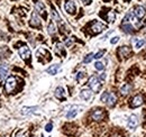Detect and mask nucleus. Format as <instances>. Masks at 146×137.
I'll return each instance as SVG.
<instances>
[{
    "label": "nucleus",
    "mask_w": 146,
    "mask_h": 137,
    "mask_svg": "<svg viewBox=\"0 0 146 137\" xmlns=\"http://www.w3.org/2000/svg\"><path fill=\"white\" fill-rule=\"evenodd\" d=\"M88 84H89L90 89H91L93 92H99L100 89H101V80L99 78H97V76L93 75V76H91L89 79Z\"/></svg>",
    "instance_id": "obj_1"
},
{
    "label": "nucleus",
    "mask_w": 146,
    "mask_h": 137,
    "mask_svg": "<svg viewBox=\"0 0 146 137\" xmlns=\"http://www.w3.org/2000/svg\"><path fill=\"white\" fill-rule=\"evenodd\" d=\"M16 86H17V80H16V78H15V76H13V75L8 76V78H7V80H6V84H5L6 91H7L8 93L13 92V91L15 90Z\"/></svg>",
    "instance_id": "obj_2"
},
{
    "label": "nucleus",
    "mask_w": 146,
    "mask_h": 137,
    "mask_svg": "<svg viewBox=\"0 0 146 137\" xmlns=\"http://www.w3.org/2000/svg\"><path fill=\"white\" fill-rule=\"evenodd\" d=\"M143 103H144V97L142 94H136L130 100V107L131 108H137V107L142 106Z\"/></svg>",
    "instance_id": "obj_3"
},
{
    "label": "nucleus",
    "mask_w": 146,
    "mask_h": 137,
    "mask_svg": "<svg viewBox=\"0 0 146 137\" xmlns=\"http://www.w3.org/2000/svg\"><path fill=\"white\" fill-rule=\"evenodd\" d=\"M106 28H107V26H106L105 24H102V23H100V21H96V23L92 24L91 32L93 34H99V33L104 32Z\"/></svg>",
    "instance_id": "obj_4"
},
{
    "label": "nucleus",
    "mask_w": 146,
    "mask_h": 137,
    "mask_svg": "<svg viewBox=\"0 0 146 137\" xmlns=\"http://www.w3.org/2000/svg\"><path fill=\"white\" fill-rule=\"evenodd\" d=\"M64 9L68 14L73 15L75 14V10H76V6H75V2L73 0H66L65 3H64Z\"/></svg>",
    "instance_id": "obj_5"
},
{
    "label": "nucleus",
    "mask_w": 146,
    "mask_h": 137,
    "mask_svg": "<svg viewBox=\"0 0 146 137\" xmlns=\"http://www.w3.org/2000/svg\"><path fill=\"white\" fill-rule=\"evenodd\" d=\"M19 55L23 60H28L31 57V50L28 46L23 45L21 47H19Z\"/></svg>",
    "instance_id": "obj_6"
},
{
    "label": "nucleus",
    "mask_w": 146,
    "mask_h": 137,
    "mask_svg": "<svg viewBox=\"0 0 146 137\" xmlns=\"http://www.w3.org/2000/svg\"><path fill=\"white\" fill-rule=\"evenodd\" d=\"M145 14H146V11L144 7H142V6H135V7H134V15H135V17L137 18V19L144 18Z\"/></svg>",
    "instance_id": "obj_7"
},
{
    "label": "nucleus",
    "mask_w": 146,
    "mask_h": 137,
    "mask_svg": "<svg viewBox=\"0 0 146 137\" xmlns=\"http://www.w3.org/2000/svg\"><path fill=\"white\" fill-rule=\"evenodd\" d=\"M91 117L93 120L96 121H100L105 118V111L102 109H96L91 114Z\"/></svg>",
    "instance_id": "obj_8"
},
{
    "label": "nucleus",
    "mask_w": 146,
    "mask_h": 137,
    "mask_svg": "<svg viewBox=\"0 0 146 137\" xmlns=\"http://www.w3.org/2000/svg\"><path fill=\"white\" fill-rule=\"evenodd\" d=\"M29 25H31L32 27H40V19H39L38 15H37L35 11H34V13L32 14V16H31Z\"/></svg>",
    "instance_id": "obj_9"
},
{
    "label": "nucleus",
    "mask_w": 146,
    "mask_h": 137,
    "mask_svg": "<svg viewBox=\"0 0 146 137\" xmlns=\"http://www.w3.org/2000/svg\"><path fill=\"white\" fill-rule=\"evenodd\" d=\"M137 125H138V118H137V116L136 115H131L129 117V119H128V124H127L128 128L134 129V128L137 127Z\"/></svg>",
    "instance_id": "obj_10"
},
{
    "label": "nucleus",
    "mask_w": 146,
    "mask_h": 137,
    "mask_svg": "<svg viewBox=\"0 0 146 137\" xmlns=\"http://www.w3.org/2000/svg\"><path fill=\"white\" fill-rule=\"evenodd\" d=\"M38 109H39L38 107H23L20 112H21V115H24V116H27V115H31V114H34V112H36Z\"/></svg>",
    "instance_id": "obj_11"
},
{
    "label": "nucleus",
    "mask_w": 146,
    "mask_h": 137,
    "mask_svg": "<svg viewBox=\"0 0 146 137\" xmlns=\"http://www.w3.org/2000/svg\"><path fill=\"white\" fill-rule=\"evenodd\" d=\"M130 53H131V50L128 46H121L118 50V55L121 56V57H128Z\"/></svg>",
    "instance_id": "obj_12"
},
{
    "label": "nucleus",
    "mask_w": 146,
    "mask_h": 137,
    "mask_svg": "<svg viewBox=\"0 0 146 137\" xmlns=\"http://www.w3.org/2000/svg\"><path fill=\"white\" fill-rule=\"evenodd\" d=\"M54 94H55V97H56L57 99H60V100H64V99H65V91H64V89H63L62 86H57V88L55 89Z\"/></svg>",
    "instance_id": "obj_13"
},
{
    "label": "nucleus",
    "mask_w": 146,
    "mask_h": 137,
    "mask_svg": "<svg viewBox=\"0 0 146 137\" xmlns=\"http://www.w3.org/2000/svg\"><path fill=\"white\" fill-rule=\"evenodd\" d=\"M81 107H79V106H75V107H72L71 108V110H69V112L66 114V118L68 119H72L74 118L76 115H78V112H79V109H80Z\"/></svg>",
    "instance_id": "obj_14"
},
{
    "label": "nucleus",
    "mask_w": 146,
    "mask_h": 137,
    "mask_svg": "<svg viewBox=\"0 0 146 137\" xmlns=\"http://www.w3.org/2000/svg\"><path fill=\"white\" fill-rule=\"evenodd\" d=\"M8 71H9V67L6 64V63H2L1 67H0V79L3 80L7 74H8Z\"/></svg>",
    "instance_id": "obj_15"
},
{
    "label": "nucleus",
    "mask_w": 146,
    "mask_h": 137,
    "mask_svg": "<svg viewBox=\"0 0 146 137\" xmlns=\"http://www.w3.org/2000/svg\"><path fill=\"white\" fill-rule=\"evenodd\" d=\"M131 89H133V86L130 83H125L124 86L120 88V93L123 96H127L128 93L131 91Z\"/></svg>",
    "instance_id": "obj_16"
},
{
    "label": "nucleus",
    "mask_w": 146,
    "mask_h": 137,
    "mask_svg": "<svg viewBox=\"0 0 146 137\" xmlns=\"http://www.w3.org/2000/svg\"><path fill=\"white\" fill-rule=\"evenodd\" d=\"M92 96V92L91 90H89V89H84V90H82L81 92H80V97L83 99V100H89L90 98H91Z\"/></svg>",
    "instance_id": "obj_17"
},
{
    "label": "nucleus",
    "mask_w": 146,
    "mask_h": 137,
    "mask_svg": "<svg viewBox=\"0 0 146 137\" xmlns=\"http://www.w3.org/2000/svg\"><path fill=\"white\" fill-rule=\"evenodd\" d=\"M121 28H123V31H124L125 33H127V34H131V33L134 32V27H133V25L129 24V23H123Z\"/></svg>",
    "instance_id": "obj_18"
},
{
    "label": "nucleus",
    "mask_w": 146,
    "mask_h": 137,
    "mask_svg": "<svg viewBox=\"0 0 146 137\" xmlns=\"http://www.w3.org/2000/svg\"><path fill=\"white\" fill-rule=\"evenodd\" d=\"M58 70H60V65L58 64H53V65H51L50 68L46 70V72L48 74H51V75H55L58 72Z\"/></svg>",
    "instance_id": "obj_19"
},
{
    "label": "nucleus",
    "mask_w": 146,
    "mask_h": 137,
    "mask_svg": "<svg viewBox=\"0 0 146 137\" xmlns=\"http://www.w3.org/2000/svg\"><path fill=\"white\" fill-rule=\"evenodd\" d=\"M116 100H117V97L115 96V93H109V97H108V100H107V104L110 106V107H112V106H115Z\"/></svg>",
    "instance_id": "obj_20"
},
{
    "label": "nucleus",
    "mask_w": 146,
    "mask_h": 137,
    "mask_svg": "<svg viewBox=\"0 0 146 137\" xmlns=\"http://www.w3.org/2000/svg\"><path fill=\"white\" fill-rule=\"evenodd\" d=\"M135 49L136 50H139V49H142L144 45H145V41L143 39V38H138V39H135Z\"/></svg>",
    "instance_id": "obj_21"
},
{
    "label": "nucleus",
    "mask_w": 146,
    "mask_h": 137,
    "mask_svg": "<svg viewBox=\"0 0 146 137\" xmlns=\"http://www.w3.org/2000/svg\"><path fill=\"white\" fill-rule=\"evenodd\" d=\"M47 32H48L50 35H54L55 33H56V27H55V24L53 21H51V23L48 24V26H47Z\"/></svg>",
    "instance_id": "obj_22"
},
{
    "label": "nucleus",
    "mask_w": 146,
    "mask_h": 137,
    "mask_svg": "<svg viewBox=\"0 0 146 137\" xmlns=\"http://www.w3.org/2000/svg\"><path fill=\"white\" fill-rule=\"evenodd\" d=\"M44 9H45L44 3H43V2H40V1H37V2H36V10H37V11L43 13V11H44Z\"/></svg>",
    "instance_id": "obj_23"
},
{
    "label": "nucleus",
    "mask_w": 146,
    "mask_h": 137,
    "mask_svg": "<svg viewBox=\"0 0 146 137\" xmlns=\"http://www.w3.org/2000/svg\"><path fill=\"white\" fill-rule=\"evenodd\" d=\"M55 50H56V52H57V53H62L63 55H65L64 47H63V45H62L61 43H57V44H56V49H55Z\"/></svg>",
    "instance_id": "obj_24"
},
{
    "label": "nucleus",
    "mask_w": 146,
    "mask_h": 137,
    "mask_svg": "<svg viewBox=\"0 0 146 137\" xmlns=\"http://www.w3.org/2000/svg\"><path fill=\"white\" fill-rule=\"evenodd\" d=\"M52 15H53V17L56 21H58V23H61V17H60V15L57 14V11L55 10L54 7H52Z\"/></svg>",
    "instance_id": "obj_25"
},
{
    "label": "nucleus",
    "mask_w": 146,
    "mask_h": 137,
    "mask_svg": "<svg viewBox=\"0 0 146 137\" xmlns=\"http://www.w3.org/2000/svg\"><path fill=\"white\" fill-rule=\"evenodd\" d=\"M93 56H94V54H93V53H89V54L84 57L83 62H84V63H90V62L92 61V59H93Z\"/></svg>",
    "instance_id": "obj_26"
},
{
    "label": "nucleus",
    "mask_w": 146,
    "mask_h": 137,
    "mask_svg": "<svg viewBox=\"0 0 146 137\" xmlns=\"http://www.w3.org/2000/svg\"><path fill=\"white\" fill-rule=\"evenodd\" d=\"M94 68H96V70H98V71H102L105 68V65H104L102 62H96L94 63Z\"/></svg>",
    "instance_id": "obj_27"
},
{
    "label": "nucleus",
    "mask_w": 146,
    "mask_h": 137,
    "mask_svg": "<svg viewBox=\"0 0 146 137\" xmlns=\"http://www.w3.org/2000/svg\"><path fill=\"white\" fill-rule=\"evenodd\" d=\"M84 78H86V73H84V72H79V73L76 74V81H78V82H81V80L84 79Z\"/></svg>",
    "instance_id": "obj_28"
},
{
    "label": "nucleus",
    "mask_w": 146,
    "mask_h": 137,
    "mask_svg": "<svg viewBox=\"0 0 146 137\" xmlns=\"http://www.w3.org/2000/svg\"><path fill=\"white\" fill-rule=\"evenodd\" d=\"M108 97H109V92H104V93L101 94V98H100V100H101L102 102H107V100H108Z\"/></svg>",
    "instance_id": "obj_29"
},
{
    "label": "nucleus",
    "mask_w": 146,
    "mask_h": 137,
    "mask_svg": "<svg viewBox=\"0 0 146 137\" xmlns=\"http://www.w3.org/2000/svg\"><path fill=\"white\" fill-rule=\"evenodd\" d=\"M104 54H105V50H101V51H99L98 53H96V54H94L93 59H96V60H98V59H101V57L104 56Z\"/></svg>",
    "instance_id": "obj_30"
},
{
    "label": "nucleus",
    "mask_w": 146,
    "mask_h": 137,
    "mask_svg": "<svg viewBox=\"0 0 146 137\" xmlns=\"http://www.w3.org/2000/svg\"><path fill=\"white\" fill-rule=\"evenodd\" d=\"M107 18H108V20H109V21H111V23H112V21L115 20V18H116L115 13H113V11H109V13H108V16H107Z\"/></svg>",
    "instance_id": "obj_31"
},
{
    "label": "nucleus",
    "mask_w": 146,
    "mask_h": 137,
    "mask_svg": "<svg viewBox=\"0 0 146 137\" xmlns=\"http://www.w3.org/2000/svg\"><path fill=\"white\" fill-rule=\"evenodd\" d=\"M52 129H53V124H52V122H48V124L45 126V130L50 133V132H52Z\"/></svg>",
    "instance_id": "obj_32"
},
{
    "label": "nucleus",
    "mask_w": 146,
    "mask_h": 137,
    "mask_svg": "<svg viewBox=\"0 0 146 137\" xmlns=\"http://www.w3.org/2000/svg\"><path fill=\"white\" fill-rule=\"evenodd\" d=\"M15 137H27V133L25 130H20V132L17 133V135Z\"/></svg>",
    "instance_id": "obj_33"
},
{
    "label": "nucleus",
    "mask_w": 146,
    "mask_h": 137,
    "mask_svg": "<svg viewBox=\"0 0 146 137\" xmlns=\"http://www.w3.org/2000/svg\"><path fill=\"white\" fill-rule=\"evenodd\" d=\"M118 41H119V37H118V36H116V37H112V38L110 39V43H111V44H116Z\"/></svg>",
    "instance_id": "obj_34"
},
{
    "label": "nucleus",
    "mask_w": 146,
    "mask_h": 137,
    "mask_svg": "<svg viewBox=\"0 0 146 137\" xmlns=\"http://www.w3.org/2000/svg\"><path fill=\"white\" fill-rule=\"evenodd\" d=\"M65 45H66V46H71V45H72V39H68V41L65 42Z\"/></svg>",
    "instance_id": "obj_35"
},
{
    "label": "nucleus",
    "mask_w": 146,
    "mask_h": 137,
    "mask_svg": "<svg viewBox=\"0 0 146 137\" xmlns=\"http://www.w3.org/2000/svg\"><path fill=\"white\" fill-rule=\"evenodd\" d=\"M99 79H100V80H105V79H106V73H101L100 76H99Z\"/></svg>",
    "instance_id": "obj_36"
},
{
    "label": "nucleus",
    "mask_w": 146,
    "mask_h": 137,
    "mask_svg": "<svg viewBox=\"0 0 146 137\" xmlns=\"http://www.w3.org/2000/svg\"><path fill=\"white\" fill-rule=\"evenodd\" d=\"M82 2H83L84 5H89V3L91 2V0H82Z\"/></svg>",
    "instance_id": "obj_37"
}]
</instances>
